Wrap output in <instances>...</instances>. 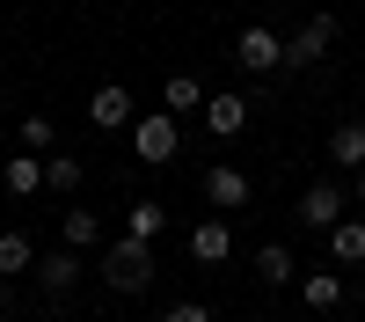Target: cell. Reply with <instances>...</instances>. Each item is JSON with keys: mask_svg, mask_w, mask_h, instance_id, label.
<instances>
[{"mask_svg": "<svg viewBox=\"0 0 365 322\" xmlns=\"http://www.w3.org/2000/svg\"><path fill=\"white\" fill-rule=\"evenodd\" d=\"M234 66L241 74H285V37H278V29H270V22H249V29H241V37H234Z\"/></svg>", "mask_w": 365, "mask_h": 322, "instance_id": "cell-2", "label": "cell"}, {"mask_svg": "<svg viewBox=\"0 0 365 322\" xmlns=\"http://www.w3.org/2000/svg\"><path fill=\"white\" fill-rule=\"evenodd\" d=\"M205 103H212V96H205V81H197V74H168V81H161V110H168V117L205 110Z\"/></svg>", "mask_w": 365, "mask_h": 322, "instance_id": "cell-11", "label": "cell"}, {"mask_svg": "<svg viewBox=\"0 0 365 322\" xmlns=\"http://www.w3.org/2000/svg\"><path fill=\"white\" fill-rule=\"evenodd\" d=\"M51 146V117H22V154H44Z\"/></svg>", "mask_w": 365, "mask_h": 322, "instance_id": "cell-21", "label": "cell"}, {"mask_svg": "<svg viewBox=\"0 0 365 322\" xmlns=\"http://www.w3.org/2000/svg\"><path fill=\"white\" fill-rule=\"evenodd\" d=\"M299 301H307L314 315L344 308V278H336V271H307V278H299Z\"/></svg>", "mask_w": 365, "mask_h": 322, "instance_id": "cell-14", "label": "cell"}, {"mask_svg": "<svg viewBox=\"0 0 365 322\" xmlns=\"http://www.w3.org/2000/svg\"><path fill=\"white\" fill-rule=\"evenodd\" d=\"M37 286L51 293V301H66V293L81 286V256H73V249H58V256H37Z\"/></svg>", "mask_w": 365, "mask_h": 322, "instance_id": "cell-8", "label": "cell"}, {"mask_svg": "<svg viewBox=\"0 0 365 322\" xmlns=\"http://www.w3.org/2000/svg\"><path fill=\"white\" fill-rule=\"evenodd\" d=\"M88 125H96V132H132V125H139L132 88H125V81H103L96 96H88Z\"/></svg>", "mask_w": 365, "mask_h": 322, "instance_id": "cell-5", "label": "cell"}, {"mask_svg": "<svg viewBox=\"0 0 365 322\" xmlns=\"http://www.w3.org/2000/svg\"><path fill=\"white\" fill-rule=\"evenodd\" d=\"M190 256H197V263H227V256H234L227 220H197V227H190Z\"/></svg>", "mask_w": 365, "mask_h": 322, "instance_id": "cell-10", "label": "cell"}, {"mask_svg": "<svg viewBox=\"0 0 365 322\" xmlns=\"http://www.w3.org/2000/svg\"><path fill=\"white\" fill-rule=\"evenodd\" d=\"M44 191H81V161L73 154H51L44 161Z\"/></svg>", "mask_w": 365, "mask_h": 322, "instance_id": "cell-20", "label": "cell"}, {"mask_svg": "<svg viewBox=\"0 0 365 322\" xmlns=\"http://www.w3.org/2000/svg\"><path fill=\"white\" fill-rule=\"evenodd\" d=\"M351 198H358V205H365V168H358V176H351Z\"/></svg>", "mask_w": 365, "mask_h": 322, "instance_id": "cell-23", "label": "cell"}, {"mask_svg": "<svg viewBox=\"0 0 365 322\" xmlns=\"http://www.w3.org/2000/svg\"><path fill=\"white\" fill-rule=\"evenodd\" d=\"M241 125H249V96H241V88H220V96L205 103V132L212 139H234Z\"/></svg>", "mask_w": 365, "mask_h": 322, "instance_id": "cell-7", "label": "cell"}, {"mask_svg": "<svg viewBox=\"0 0 365 322\" xmlns=\"http://www.w3.org/2000/svg\"><path fill=\"white\" fill-rule=\"evenodd\" d=\"M103 278H110L117 293H146V286H154V242L117 234V242L103 249Z\"/></svg>", "mask_w": 365, "mask_h": 322, "instance_id": "cell-1", "label": "cell"}, {"mask_svg": "<svg viewBox=\"0 0 365 322\" xmlns=\"http://www.w3.org/2000/svg\"><path fill=\"white\" fill-rule=\"evenodd\" d=\"M8 286H15V278H0V315H8V301H15V293H8Z\"/></svg>", "mask_w": 365, "mask_h": 322, "instance_id": "cell-24", "label": "cell"}, {"mask_svg": "<svg viewBox=\"0 0 365 322\" xmlns=\"http://www.w3.org/2000/svg\"><path fill=\"white\" fill-rule=\"evenodd\" d=\"M329 161H336V168H365V125H358V117H344V125L336 132H329Z\"/></svg>", "mask_w": 365, "mask_h": 322, "instance_id": "cell-12", "label": "cell"}, {"mask_svg": "<svg viewBox=\"0 0 365 322\" xmlns=\"http://www.w3.org/2000/svg\"><path fill=\"white\" fill-rule=\"evenodd\" d=\"M358 301H365V286H358Z\"/></svg>", "mask_w": 365, "mask_h": 322, "instance_id": "cell-25", "label": "cell"}, {"mask_svg": "<svg viewBox=\"0 0 365 322\" xmlns=\"http://www.w3.org/2000/svg\"><path fill=\"white\" fill-rule=\"evenodd\" d=\"M329 256H336V271H358L365 263V220H344L336 234H329Z\"/></svg>", "mask_w": 365, "mask_h": 322, "instance_id": "cell-15", "label": "cell"}, {"mask_svg": "<svg viewBox=\"0 0 365 322\" xmlns=\"http://www.w3.org/2000/svg\"><path fill=\"white\" fill-rule=\"evenodd\" d=\"M256 271H263V286H292V278H299V263H292L285 242H263V249H256Z\"/></svg>", "mask_w": 365, "mask_h": 322, "instance_id": "cell-16", "label": "cell"}, {"mask_svg": "<svg viewBox=\"0 0 365 322\" xmlns=\"http://www.w3.org/2000/svg\"><path fill=\"white\" fill-rule=\"evenodd\" d=\"M344 183H307V191H299V205H292V220L299 227H314V234H336L344 227Z\"/></svg>", "mask_w": 365, "mask_h": 322, "instance_id": "cell-4", "label": "cell"}, {"mask_svg": "<svg viewBox=\"0 0 365 322\" xmlns=\"http://www.w3.org/2000/svg\"><path fill=\"white\" fill-rule=\"evenodd\" d=\"M132 154H139V161H154V168L175 161V154H182V125H175L168 110H146L139 125H132Z\"/></svg>", "mask_w": 365, "mask_h": 322, "instance_id": "cell-3", "label": "cell"}, {"mask_svg": "<svg viewBox=\"0 0 365 322\" xmlns=\"http://www.w3.org/2000/svg\"><path fill=\"white\" fill-rule=\"evenodd\" d=\"M22 271H37V249H29V234H0V278H22Z\"/></svg>", "mask_w": 365, "mask_h": 322, "instance_id": "cell-17", "label": "cell"}, {"mask_svg": "<svg viewBox=\"0 0 365 322\" xmlns=\"http://www.w3.org/2000/svg\"><path fill=\"white\" fill-rule=\"evenodd\" d=\"M329 44H336V15H307V22H299L292 37H285V74L314 66V59H322Z\"/></svg>", "mask_w": 365, "mask_h": 322, "instance_id": "cell-6", "label": "cell"}, {"mask_svg": "<svg viewBox=\"0 0 365 322\" xmlns=\"http://www.w3.org/2000/svg\"><path fill=\"white\" fill-rule=\"evenodd\" d=\"M8 191H15V198H37V191H44V161H37V154H15V161H8Z\"/></svg>", "mask_w": 365, "mask_h": 322, "instance_id": "cell-19", "label": "cell"}, {"mask_svg": "<svg viewBox=\"0 0 365 322\" xmlns=\"http://www.w3.org/2000/svg\"><path fill=\"white\" fill-rule=\"evenodd\" d=\"M205 205H220V213L249 205V176H241V168H212V176H205Z\"/></svg>", "mask_w": 365, "mask_h": 322, "instance_id": "cell-13", "label": "cell"}, {"mask_svg": "<svg viewBox=\"0 0 365 322\" xmlns=\"http://www.w3.org/2000/svg\"><path fill=\"white\" fill-rule=\"evenodd\" d=\"M58 234H66V249H110V242H103V220H96V205H66Z\"/></svg>", "mask_w": 365, "mask_h": 322, "instance_id": "cell-9", "label": "cell"}, {"mask_svg": "<svg viewBox=\"0 0 365 322\" xmlns=\"http://www.w3.org/2000/svg\"><path fill=\"white\" fill-rule=\"evenodd\" d=\"M161 227H168V205H154V198H139L132 213H125V234H132V242H154Z\"/></svg>", "mask_w": 365, "mask_h": 322, "instance_id": "cell-18", "label": "cell"}, {"mask_svg": "<svg viewBox=\"0 0 365 322\" xmlns=\"http://www.w3.org/2000/svg\"><path fill=\"white\" fill-rule=\"evenodd\" d=\"M161 322H212V308H197V301H175Z\"/></svg>", "mask_w": 365, "mask_h": 322, "instance_id": "cell-22", "label": "cell"}]
</instances>
